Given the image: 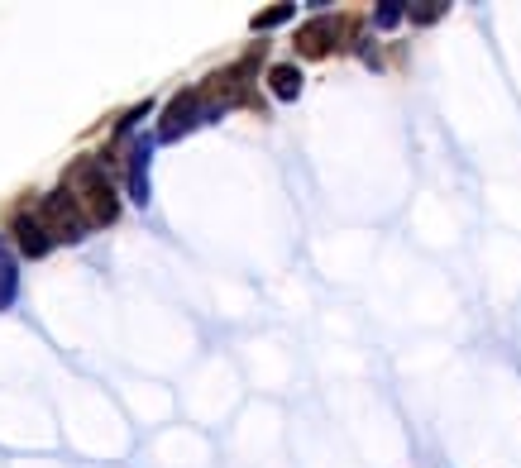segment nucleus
Masks as SVG:
<instances>
[{"label":"nucleus","instance_id":"4","mask_svg":"<svg viewBox=\"0 0 521 468\" xmlns=\"http://www.w3.org/2000/svg\"><path fill=\"white\" fill-rule=\"evenodd\" d=\"M192 115H196V91H182L173 106H168V115H163V125H158V139H177L182 129L192 125Z\"/></svg>","mask_w":521,"mask_h":468},{"label":"nucleus","instance_id":"2","mask_svg":"<svg viewBox=\"0 0 521 468\" xmlns=\"http://www.w3.org/2000/svg\"><path fill=\"white\" fill-rule=\"evenodd\" d=\"M39 220H44L48 234H53V239H63V244H77V239L91 230V220L82 215V206L72 201L67 187H58V192L44 196V211H39Z\"/></svg>","mask_w":521,"mask_h":468},{"label":"nucleus","instance_id":"3","mask_svg":"<svg viewBox=\"0 0 521 468\" xmlns=\"http://www.w3.org/2000/svg\"><path fill=\"white\" fill-rule=\"evenodd\" d=\"M10 234H15V244H20L29 258H44L48 249H53V234H48V225L39 220V211H15Z\"/></svg>","mask_w":521,"mask_h":468},{"label":"nucleus","instance_id":"6","mask_svg":"<svg viewBox=\"0 0 521 468\" xmlns=\"http://www.w3.org/2000/svg\"><path fill=\"white\" fill-rule=\"evenodd\" d=\"M273 86H278L283 96H297V86H302V77H297L292 67H278V72H273Z\"/></svg>","mask_w":521,"mask_h":468},{"label":"nucleus","instance_id":"1","mask_svg":"<svg viewBox=\"0 0 521 468\" xmlns=\"http://www.w3.org/2000/svg\"><path fill=\"white\" fill-rule=\"evenodd\" d=\"M67 192H72V201L87 211L91 225H110L115 220V211H120V201H115V187H110V177L91 158H82V163H72V172H67Z\"/></svg>","mask_w":521,"mask_h":468},{"label":"nucleus","instance_id":"5","mask_svg":"<svg viewBox=\"0 0 521 468\" xmlns=\"http://www.w3.org/2000/svg\"><path fill=\"white\" fill-rule=\"evenodd\" d=\"M15 301V263L5 254V244H0V311Z\"/></svg>","mask_w":521,"mask_h":468}]
</instances>
